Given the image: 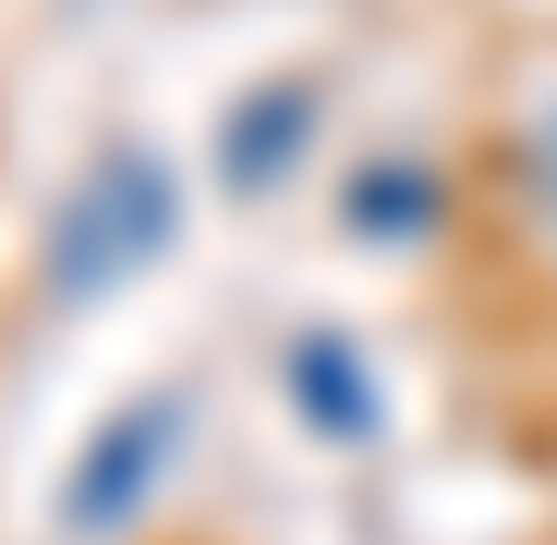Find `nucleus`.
I'll return each instance as SVG.
<instances>
[{"mask_svg":"<svg viewBox=\"0 0 557 545\" xmlns=\"http://www.w3.org/2000/svg\"><path fill=\"white\" fill-rule=\"evenodd\" d=\"M146 255H170V170L146 146H110L98 170H85V195L61 207V243H49V280L85 304V292H110L134 280Z\"/></svg>","mask_w":557,"mask_h":545,"instance_id":"nucleus-1","label":"nucleus"},{"mask_svg":"<svg viewBox=\"0 0 557 545\" xmlns=\"http://www.w3.org/2000/svg\"><path fill=\"white\" fill-rule=\"evenodd\" d=\"M170 448H182V400H170V388H158V400H134V412H110V436L73 461L61 521H73V533H122V521H134V497L170 473Z\"/></svg>","mask_w":557,"mask_h":545,"instance_id":"nucleus-2","label":"nucleus"},{"mask_svg":"<svg viewBox=\"0 0 557 545\" xmlns=\"http://www.w3.org/2000/svg\"><path fill=\"white\" fill-rule=\"evenodd\" d=\"M292 388H304V412H315V436H376V376L315 327V339H292Z\"/></svg>","mask_w":557,"mask_h":545,"instance_id":"nucleus-3","label":"nucleus"},{"mask_svg":"<svg viewBox=\"0 0 557 545\" xmlns=\"http://www.w3.org/2000/svg\"><path fill=\"white\" fill-rule=\"evenodd\" d=\"M292 122H304V85H278V98H267V110H255V98L231 110V182H243V195H255V182H278V158H292V146H304Z\"/></svg>","mask_w":557,"mask_h":545,"instance_id":"nucleus-4","label":"nucleus"}]
</instances>
